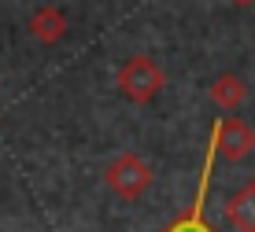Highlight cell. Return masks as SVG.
Returning a JSON list of instances; mask_svg holds the SVG:
<instances>
[{
	"label": "cell",
	"instance_id": "cell-7",
	"mask_svg": "<svg viewBox=\"0 0 255 232\" xmlns=\"http://www.w3.org/2000/svg\"><path fill=\"white\" fill-rule=\"evenodd\" d=\"M163 232H218L215 225H207V218L204 214H196V210H189V214H181L174 225H166Z\"/></svg>",
	"mask_w": 255,
	"mask_h": 232
},
{
	"label": "cell",
	"instance_id": "cell-1",
	"mask_svg": "<svg viewBox=\"0 0 255 232\" xmlns=\"http://www.w3.org/2000/svg\"><path fill=\"white\" fill-rule=\"evenodd\" d=\"M115 81H119V88H122V96H126V100H133V103H152L155 96L166 88V74H163V67L155 63L152 56H129L126 63L119 67Z\"/></svg>",
	"mask_w": 255,
	"mask_h": 232
},
{
	"label": "cell",
	"instance_id": "cell-8",
	"mask_svg": "<svg viewBox=\"0 0 255 232\" xmlns=\"http://www.w3.org/2000/svg\"><path fill=\"white\" fill-rule=\"evenodd\" d=\"M230 4H237V7H248V4H255V0H230Z\"/></svg>",
	"mask_w": 255,
	"mask_h": 232
},
{
	"label": "cell",
	"instance_id": "cell-3",
	"mask_svg": "<svg viewBox=\"0 0 255 232\" xmlns=\"http://www.w3.org/2000/svg\"><path fill=\"white\" fill-rule=\"evenodd\" d=\"M211 140H215L218 155H222L226 162H244V158L255 151V129L244 118H237V114H230V118H215Z\"/></svg>",
	"mask_w": 255,
	"mask_h": 232
},
{
	"label": "cell",
	"instance_id": "cell-9",
	"mask_svg": "<svg viewBox=\"0 0 255 232\" xmlns=\"http://www.w3.org/2000/svg\"><path fill=\"white\" fill-rule=\"evenodd\" d=\"M252 188H255V177H252Z\"/></svg>",
	"mask_w": 255,
	"mask_h": 232
},
{
	"label": "cell",
	"instance_id": "cell-4",
	"mask_svg": "<svg viewBox=\"0 0 255 232\" xmlns=\"http://www.w3.org/2000/svg\"><path fill=\"white\" fill-rule=\"evenodd\" d=\"M26 30H30L41 44H59V41L67 37V30H70V26H67V15L59 11L56 4H41L37 11L30 15Z\"/></svg>",
	"mask_w": 255,
	"mask_h": 232
},
{
	"label": "cell",
	"instance_id": "cell-2",
	"mask_svg": "<svg viewBox=\"0 0 255 232\" xmlns=\"http://www.w3.org/2000/svg\"><path fill=\"white\" fill-rule=\"evenodd\" d=\"M104 184L119 195V199H137V195L148 192L152 184V166L137 155V151H122L108 162L104 169Z\"/></svg>",
	"mask_w": 255,
	"mask_h": 232
},
{
	"label": "cell",
	"instance_id": "cell-6",
	"mask_svg": "<svg viewBox=\"0 0 255 232\" xmlns=\"http://www.w3.org/2000/svg\"><path fill=\"white\" fill-rule=\"evenodd\" d=\"M211 100H215V107H222V111L233 114L237 107L248 100V85L237 74H218L215 81H211Z\"/></svg>",
	"mask_w": 255,
	"mask_h": 232
},
{
	"label": "cell",
	"instance_id": "cell-5",
	"mask_svg": "<svg viewBox=\"0 0 255 232\" xmlns=\"http://www.w3.org/2000/svg\"><path fill=\"white\" fill-rule=\"evenodd\" d=\"M226 221L237 232H255V188L252 184H244L237 195L226 199Z\"/></svg>",
	"mask_w": 255,
	"mask_h": 232
}]
</instances>
